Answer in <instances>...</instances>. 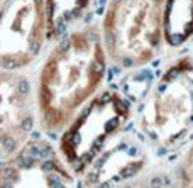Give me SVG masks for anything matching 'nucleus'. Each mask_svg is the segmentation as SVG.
I'll return each instance as SVG.
<instances>
[{
  "label": "nucleus",
  "mask_w": 193,
  "mask_h": 188,
  "mask_svg": "<svg viewBox=\"0 0 193 188\" xmlns=\"http://www.w3.org/2000/svg\"><path fill=\"white\" fill-rule=\"evenodd\" d=\"M0 188H75V181L47 142L29 139L0 164Z\"/></svg>",
  "instance_id": "nucleus-6"
},
{
  "label": "nucleus",
  "mask_w": 193,
  "mask_h": 188,
  "mask_svg": "<svg viewBox=\"0 0 193 188\" xmlns=\"http://www.w3.org/2000/svg\"><path fill=\"white\" fill-rule=\"evenodd\" d=\"M193 37V0H166L164 7V42L183 46Z\"/></svg>",
  "instance_id": "nucleus-9"
},
{
  "label": "nucleus",
  "mask_w": 193,
  "mask_h": 188,
  "mask_svg": "<svg viewBox=\"0 0 193 188\" xmlns=\"http://www.w3.org/2000/svg\"><path fill=\"white\" fill-rule=\"evenodd\" d=\"M92 0H44L47 19V37L56 42L66 32L73 31L90 9Z\"/></svg>",
  "instance_id": "nucleus-8"
},
{
  "label": "nucleus",
  "mask_w": 193,
  "mask_h": 188,
  "mask_svg": "<svg viewBox=\"0 0 193 188\" xmlns=\"http://www.w3.org/2000/svg\"><path fill=\"white\" fill-rule=\"evenodd\" d=\"M109 58L100 29L75 27L58 39L44 59L36 87V109L47 131H59L98 93Z\"/></svg>",
  "instance_id": "nucleus-1"
},
{
  "label": "nucleus",
  "mask_w": 193,
  "mask_h": 188,
  "mask_svg": "<svg viewBox=\"0 0 193 188\" xmlns=\"http://www.w3.org/2000/svg\"><path fill=\"white\" fill-rule=\"evenodd\" d=\"M176 188H193V142L180 161L176 175Z\"/></svg>",
  "instance_id": "nucleus-10"
},
{
  "label": "nucleus",
  "mask_w": 193,
  "mask_h": 188,
  "mask_svg": "<svg viewBox=\"0 0 193 188\" xmlns=\"http://www.w3.org/2000/svg\"><path fill=\"white\" fill-rule=\"evenodd\" d=\"M47 41L44 0H0V70L27 68Z\"/></svg>",
  "instance_id": "nucleus-5"
},
{
  "label": "nucleus",
  "mask_w": 193,
  "mask_h": 188,
  "mask_svg": "<svg viewBox=\"0 0 193 188\" xmlns=\"http://www.w3.org/2000/svg\"><path fill=\"white\" fill-rule=\"evenodd\" d=\"M166 0H109L100 36L110 63L120 70L142 68L164 42Z\"/></svg>",
  "instance_id": "nucleus-2"
},
{
  "label": "nucleus",
  "mask_w": 193,
  "mask_h": 188,
  "mask_svg": "<svg viewBox=\"0 0 193 188\" xmlns=\"http://www.w3.org/2000/svg\"><path fill=\"white\" fill-rule=\"evenodd\" d=\"M117 188H169L166 178L161 175H149L144 178H134L131 181L122 183Z\"/></svg>",
  "instance_id": "nucleus-11"
},
{
  "label": "nucleus",
  "mask_w": 193,
  "mask_h": 188,
  "mask_svg": "<svg viewBox=\"0 0 193 188\" xmlns=\"http://www.w3.org/2000/svg\"><path fill=\"white\" fill-rule=\"evenodd\" d=\"M34 127V95L21 71L0 70V158L16 154Z\"/></svg>",
  "instance_id": "nucleus-7"
},
{
  "label": "nucleus",
  "mask_w": 193,
  "mask_h": 188,
  "mask_svg": "<svg viewBox=\"0 0 193 188\" xmlns=\"http://www.w3.org/2000/svg\"><path fill=\"white\" fill-rule=\"evenodd\" d=\"M131 107L117 92L97 93L64 127L59 141V156L76 173H87L114 147L122 136Z\"/></svg>",
  "instance_id": "nucleus-3"
},
{
  "label": "nucleus",
  "mask_w": 193,
  "mask_h": 188,
  "mask_svg": "<svg viewBox=\"0 0 193 188\" xmlns=\"http://www.w3.org/2000/svg\"><path fill=\"white\" fill-rule=\"evenodd\" d=\"M193 125V58L168 64L141 105V132L158 147L180 142Z\"/></svg>",
  "instance_id": "nucleus-4"
}]
</instances>
